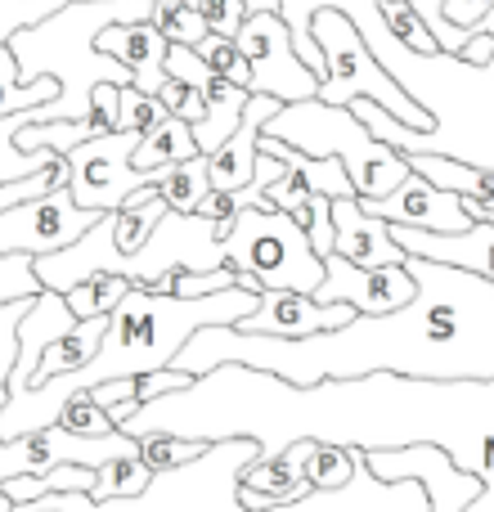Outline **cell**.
<instances>
[{
	"label": "cell",
	"mask_w": 494,
	"mask_h": 512,
	"mask_svg": "<svg viewBox=\"0 0 494 512\" xmlns=\"http://www.w3.org/2000/svg\"><path fill=\"white\" fill-rule=\"evenodd\" d=\"M117 432H171L185 441L247 436L274 454L292 441L342 445V450H409L436 445L459 472L481 481V495L463 512H494V378H324L292 387L247 364H216L189 387L140 405Z\"/></svg>",
	"instance_id": "6da1fadb"
},
{
	"label": "cell",
	"mask_w": 494,
	"mask_h": 512,
	"mask_svg": "<svg viewBox=\"0 0 494 512\" xmlns=\"http://www.w3.org/2000/svg\"><path fill=\"white\" fill-rule=\"evenodd\" d=\"M414 297L387 315H355L351 324L315 337H256L234 324L198 328L180 346L171 369L212 373L216 364H247L274 373L292 387H315L324 378H494V283L459 265L405 256Z\"/></svg>",
	"instance_id": "7a4b0ae2"
},
{
	"label": "cell",
	"mask_w": 494,
	"mask_h": 512,
	"mask_svg": "<svg viewBox=\"0 0 494 512\" xmlns=\"http://www.w3.org/2000/svg\"><path fill=\"white\" fill-rule=\"evenodd\" d=\"M256 297H261V292L225 288V292H212V297L185 301V297H158V292L131 283V292H126V297L117 301V310L108 315L99 351L90 355L81 369L45 378L41 387L9 391V400L0 405V441H14V436L54 427L63 400H68L72 391H90L113 378H140V373L171 369L180 346H185L198 328L243 324L256 310Z\"/></svg>",
	"instance_id": "3957f363"
},
{
	"label": "cell",
	"mask_w": 494,
	"mask_h": 512,
	"mask_svg": "<svg viewBox=\"0 0 494 512\" xmlns=\"http://www.w3.org/2000/svg\"><path fill=\"white\" fill-rule=\"evenodd\" d=\"M149 5L153 0H68L50 18L9 36V50L18 59V81H59V95L41 104V122H77L90 108V90L104 81L131 86V72L113 54L95 50V36L113 23L149 18Z\"/></svg>",
	"instance_id": "277c9868"
},
{
	"label": "cell",
	"mask_w": 494,
	"mask_h": 512,
	"mask_svg": "<svg viewBox=\"0 0 494 512\" xmlns=\"http://www.w3.org/2000/svg\"><path fill=\"white\" fill-rule=\"evenodd\" d=\"M261 135L292 144V149H301L306 158H337L360 198L391 194V189L409 176L405 153L382 144V140H373L369 126H364L346 104H324V99L283 104L279 113L261 126Z\"/></svg>",
	"instance_id": "5b68a950"
},
{
	"label": "cell",
	"mask_w": 494,
	"mask_h": 512,
	"mask_svg": "<svg viewBox=\"0 0 494 512\" xmlns=\"http://www.w3.org/2000/svg\"><path fill=\"white\" fill-rule=\"evenodd\" d=\"M221 252L225 265L239 270V288L247 292H315L324 279V256H315L306 230L265 198L234 216L230 234L221 239Z\"/></svg>",
	"instance_id": "8992f818"
},
{
	"label": "cell",
	"mask_w": 494,
	"mask_h": 512,
	"mask_svg": "<svg viewBox=\"0 0 494 512\" xmlns=\"http://www.w3.org/2000/svg\"><path fill=\"white\" fill-rule=\"evenodd\" d=\"M310 36H315L319 59H324L315 99H324V104L373 99V104L387 108L400 126H409V131H432L436 126V117L427 113V108L418 104V99L409 95V90L400 86L378 59H373V50L364 45V36L355 32V23L346 14H337V9H319L315 23H310Z\"/></svg>",
	"instance_id": "52a82bcc"
},
{
	"label": "cell",
	"mask_w": 494,
	"mask_h": 512,
	"mask_svg": "<svg viewBox=\"0 0 494 512\" xmlns=\"http://www.w3.org/2000/svg\"><path fill=\"white\" fill-rule=\"evenodd\" d=\"M135 144H140L135 131H113L63 153L72 203L86 207V212H117L135 194L153 189V171H135L131 162Z\"/></svg>",
	"instance_id": "ba28073f"
},
{
	"label": "cell",
	"mask_w": 494,
	"mask_h": 512,
	"mask_svg": "<svg viewBox=\"0 0 494 512\" xmlns=\"http://www.w3.org/2000/svg\"><path fill=\"white\" fill-rule=\"evenodd\" d=\"M247 72H252V95H274L279 104H297V99L319 95V77L301 63L292 32L279 14H247L234 32Z\"/></svg>",
	"instance_id": "9c48e42d"
},
{
	"label": "cell",
	"mask_w": 494,
	"mask_h": 512,
	"mask_svg": "<svg viewBox=\"0 0 494 512\" xmlns=\"http://www.w3.org/2000/svg\"><path fill=\"white\" fill-rule=\"evenodd\" d=\"M117 454H135V436H77L68 427H41V432L0 441V486L14 477H41L59 463H81V468H104Z\"/></svg>",
	"instance_id": "30bf717a"
},
{
	"label": "cell",
	"mask_w": 494,
	"mask_h": 512,
	"mask_svg": "<svg viewBox=\"0 0 494 512\" xmlns=\"http://www.w3.org/2000/svg\"><path fill=\"white\" fill-rule=\"evenodd\" d=\"M99 216L104 212H86V207L72 203L68 185H54L50 194L27 198V203L0 212V252H27V256L59 252L68 243H77Z\"/></svg>",
	"instance_id": "8fae6325"
},
{
	"label": "cell",
	"mask_w": 494,
	"mask_h": 512,
	"mask_svg": "<svg viewBox=\"0 0 494 512\" xmlns=\"http://www.w3.org/2000/svg\"><path fill=\"white\" fill-rule=\"evenodd\" d=\"M315 301H342L355 315H387L414 297V279L405 265H351L346 256H324V279L310 292Z\"/></svg>",
	"instance_id": "7c38bea8"
},
{
	"label": "cell",
	"mask_w": 494,
	"mask_h": 512,
	"mask_svg": "<svg viewBox=\"0 0 494 512\" xmlns=\"http://www.w3.org/2000/svg\"><path fill=\"white\" fill-rule=\"evenodd\" d=\"M360 207L369 216H382L387 225H409V230H432V234H459L472 225L468 207L459 194H445L432 180H423L414 167L391 194L382 198H360Z\"/></svg>",
	"instance_id": "4fadbf2b"
},
{
	"label": "cell",
	"mask_w": 494,
	"mask_h": 512,
	"mask_svg": "<svg viewBox=\"0 0 494 512\" xmlns=\"http://www.w3.org/2000/svg\"><path fill=\"white\" fill-rule=\"evenodd\" d=\"M355 310L342 306V301H315L310 292H279V288H265L256 297V310L243 319V333H256V337H315V333H328V328H342L351 324Z\"/></svg>",
	"instance_id": "5bb4252c"
},
{
	"label": "cell",
	"mask_w": 494,
	"mask_h": 512,
	"mask_svg": "<svg viewBox=\"0 0 494 512\" xmlns=\"http://www.w3.org/2000/svg\"><path fill=\"white\" fill-rule=\"evenodd\" d=\"M391 239L400 243L405 256H427L441 265H459L468 274L494 283V221H472L459 234H432V230H409V225H391Z\"/></svg>",
	"instance_id": "9a60e30c"
},
{
	"label": "cell",
	"mask_w": 494,
	"mask_h": 512,
	"mask_svg": "<svg viewBox=\"0 0 494 512\" xmlns=\"http://www.w3.org/2000/svg\"><path fill=\"white\" fill-rule=\"evenodd\" d=\"M279 99L274 95H252L239 117V126H234V135L221 144L216 153H207V180H212L216 194H234V189L252 185L256 180V140H261V126L270 122L274 113H279Z\"/></svg>",
	"instance_id": "2e32d148"
},
{
	"label": "cell",
	"mask_w": 494,
	"mask_h": 512,
	"mask_svg": "<svg viewBox=\"0 0 494 512\" xmlns=\"http://www.w3.org/2000/svg\"><path fill=\"white\" fill-rule=\"evenodd\" d=\"M310 445L315 441H292V445H283V450H274V454H256V459L243 468V477H239V504L261 512V508L292 504V499L310 495L306 477H301Z\"/></svg>",
	"instance_id": "e0dca14e"
},
{
	"label": "cell",
	"mask_w": 494,
	"mask_h": 512,
	"mask_svg": "<svg viewBox=\"0 0 494 512\" xmlns=\"http://www.w3.org/2000/svg\"><path fill=\"white\" fill-rule=\"evenodd\" d=\"M167 36L140 18V23H113L95 36L99 54H113L126 72H131V86L144 90V95H158L162 81H167Z\"/></svg>",
	"instance_id": "ac0fdd59"
},
{
	"label": "cell",
	"mask_w": 494,
	"mask_h": 512,
	"mask_svg": "<svg viewBox=\"0 0 494 512\" xmlns=\"http://www.w3.org/2000/svg\"><path fill=\"white\" fill-rule=\"evenodd\" d=\"M333 252L351 265H405V252L391 239V225L369 216L360 198H333Z\"/></svg>",
	"instance_id": "d6986e66"
},
{
	"label": "cell",
	"mask_w": 494,
	"mask_h": 512,
	"mask_svg": "<svg viewBox=\"0 0 494 512\" xmlns=\"http://www.w3.org/2000/svg\"><path fill=\"white\" fill-rule=\"evenodd\" d=\"M256 149L270 153V158H279L292 176H301V185H306L310 194L360 198V194H355V185H351V176H346V167L337 158H306L301 149H292V144H283V140H270V135H261V140H256Z\"/></svg>",
	"instance_id": "ffe728a7"
},
{
	"label": "cell",
	"mask_w": 494,
	"mask_h": 512,
	"mask_svg": "<svg viewBox=\"0 0 494 512\" xmlns=\"http://www.w3.org/2000/svg\"><path fill=\"white\" fill-rule=\"evenodd\" d=\"M104 328H108V315H99V319H77V324H72L63 337H54V342L41 351V360H36L32 387H41L45 378H59V373L81 369V364H86L90 355L99 351V337H104Z\"/></svg>",
	"instance_id": "44dd1931"
},
{
	"label": "cell",
	"mask_w": 494,
	"mask_h": 512,
	"mask_svg": "<svg viewBox=\"0 0 494 512\" xmlns=\"http://www.w3.org/2000/svg\"><path fill=\"white\" fill-rule=\"evenodd\" d=\"M153 194L171 207V212H198L207 194H212V180H207V158L194 153L185 162H171V167L153 171Z\"/></svg>",
	"instance_id": "7402d4cb"
},
{
	"label": "cell",
	"mask_w": 494,
	"mask_h": 512,
	"mask_svg": "<svg viewBox=\"0 0 494 512\" xmlns=\"http://www.w3.org/2000/svg\"><path fill=\"white\" fill-rule=\"evenodd\" d=\"M194 153H198L194 126L180 122V117H167V122L153 126L149 135H140L131 162H135V171H162V167H171V162L194 158Z\"/></svg>",
	"instance_id": "603a6c76"
},
{
	"label": "cell",
	"mask_w": 494,
	"mask_h": 512,
	"mask_svg": "<svg viewBox=\"0 0 494 512\" xmlns=\"http://www.w3.org/2000/svg\"><path fill=\"white\" fill-rule=\"evenodd\" d=\"M32 122H41V104L23 108V113H5V117H0V185H5V180L36 176V171H45L50 162L63 158V153H50V149H36V153L18 149L14 135L23 131V126H32Z\"/></svg>",
	"instance_id": "cb8c5ba5"
},
{
	"label": "cell",
	"mask_w": 494,
	"mask_h": 512,
	"mask_svg": "<svg viewBox=\"0 0 494 512\" xmlns=\"http://www.w3.org/2000/svg\"><path fill=\"white\" fill-rule=\"evenodd\" d=\"M131 292V283L122 279V274H86V279H77L68 292H63V301H68V310L77 319H99V315H113L117 301Z\"/></svg>",
	"instance_id": "d4e9b609"
},
{
	"label": "cell",
	"mask_w": 494,
	"mask_h": 512,
	"mask_svg": "<svg viewBox=\"0 0 494 512\" xmlns=\"http://www.w3.org/2000/svg\"><path fill=\"white\" fill-rule=\"evenodd\" d=\"M225 288H239V270L221 265V270H167L149 283V292L158 297H212V292H225Z\"/></svg>",
	"instance_id": "484cf974"
},
{
	"label": "cell",
	"mask_w": 494,
	"mask_h": 512,
	"mask_svg": "<svg viewBox=\"0 0 494 512\" xmlns=\"http://www.w3.org/2000/svg\"><path fill=\"white\" fill-rule=\"evenodd\" d=\"M149 477L153 472L140 463V454H117L104 468H95V490H90V499H95V504H104V499H131L149 486Z\"/></svg>",
	"instance_id": "4316f807"
},
{
	"label": "cell",
	"mask_w": 494,
	"mask_h": 512,
	"mask_svg": "<svg viewBox=\"0 0 494 512\" xmlns=\"http://www.w3.org/2000/svg\"><path fill=\"white\" fill-rule=\"evenodd\" d=\"M355 463H360V454L355 450H342V445H310L306 454V468H301V477H306L310 490H337L346 486V481L355 477Z\"/></svg>",
	"instance_id": "83f0119b"
},
{
	"label": "cell",
	"mask_w": 494,
	"mask_h": 512,
	"mask_svg": "<svg viewBox=\"0 0 494 512\" xmlns=\"http://www.w3.org/2000/svg\"><path fill=\"white\" fill-rule=\"evenodd\" d=\"M149 23L167 36L171 45H198L207 36V23L189 0H153L149 5Z\"/></svg>",
	"instance_id": "f1b7e54d"
},
{
	"label": "cell",
	"mask_w": 494,
	"mask_h": 512,
	"mask_svg": "<svg viewBox=\"0 0 494 512\" xmlns=\"http://www.w3.org/2000/svg\"><path fill=\"white\" fill-rule=\"evenodd\" d=\"M378 14H382V23H387V32L396 36L405 50H414V54H441V45H436V36L427 32V23L414 14V5L409 0H378Z\"/></svg>",
	"instance_id": "f546056e"
},
{
	"label": "cell",
	"mask_w": 494,
	"mask_h": 512,
	"mask_svg": "<svg viewBox=\"0 0 494 512\" xmlns=\"http://www.w3.org/2000/svg\"><path fill=\"white\" fill-rule=\"evenodd\" d=\"M207 441H185V436H171V432H149V436H135V454L149 472H171L180 463H189L194 454H203Z\"/></svg>",
	"instance_id": "4dcf8cb0"
},
{
	"label": "cell",
	"mask_w": 494,
	"mask_h": 512,
	"mask_svg": "<svg viewBox=\"0 0 494 512\" xmlns=\"http://www.w3.org/2000/svg\"><path fill=\"white\" fill-rule=\"evenodd\" d=\"M194 54L207 63L212 72H221L225 81H234V86H252V72H247V59H243V50H239V41L234 36H221V32H207L203 41L194 45Z\"/></svg>",
	"instance_id": "1f68e13d"
},
{
	"label": "cell",
	"mask_w": 494,
	"mask_h": 512,
	"mask_svg": "<svg viewBox=\"0 0 494 512\" xmlns=\"http://www.w3.org/2000/svg\"><path fill=\"white\" fill-rule=\"evenodd\" d=\"M59 427H68V432H77V436H113L117 432L113 418L95 405V396H90V391H72V396L63 400Z\"/></svg>",
	"instance_id": "d6a6232c"
},
{
	"label": "cell",
	"mask_w": 494,
	"mask_h": 512,
	"mask_svg": "<svg viewBox=\"0 0 494 512\" xmlns=\"http://www.w3.org/2000/svg\"><path fill=\"white\" fill-rule=\"evenodd\" d=\"M167 104L158 95H144L135 86H122V113H117V131H135V135H149L153 126L167 122Z\"/></svg>",
	"instance_id": "836d02e7"
},
{
	"label": "cell",
	"mask_w": 494,
	"mask_h": 512,
	"mask_svg": "<svg viewBox=\"0 0 494 512\" xmlns=\"http://www.w3.org/2000/svg\"><path fill=\"white\" fill-rule=\"evenodd\" d=\"M41 279H36V256L27 252H0V306L18 297H36Z\"/></svg>",
	"instance_id": "e575fe53"
},
{
	"label": "cell",
	"mask_w": 494,
	"mask_h": 512,
	"mask_svg": "<svg viewBox=\"0 0 494 512\" xmlns=\"http://www.w3.org/2000/svg\"><path fill=\"white\" fill-rule=\"evenodd\" d=\"M27 306H32V297H18L0 306V405L9 400V373H14V360H18V319L27 315Z\"/></svg>",
	"instance_id": "d590c367"
},
{
	"label": "cell",
	"mask_w": 494,
	"mask_h": 512,
	"mask_svg": "<svg viewBox=\"0 0 494 512\" xmlns=\"http://www.w3.org/2000/svg\"><path fill=\"white\" fill-rule=\"evenodd\" d=\"M333 198H324V194H310L306 198V207H301L292 221L306 230V239H310V248H315V256H328L333 252Z\"/></svg>",
	"instance_id": "8d00e7d4"
},
{
	"label": "cell",
	"mask_w": 494,
	"mask_h": 512,
	"mask_svg": "<svg viewBox=\"0 0 494 512\" xmlns=\"http://www.w3.org/2000/svg\"><path fill=\"white\" fill-rule=\"evenodd\" d=\"M59 5H68V0H0V45H9V36L23 27L50 18Z\"/></svg>",
	"instance_id": "74e56055"
},
{
	"label": "cell",
	"mask_w": 494,
	"mask_h": 512,
	"mask_svg": "<svg viewBox=\"0 0 494 512\" xmlns=\"http://www.w3.org/2000/svg\"><path fill=\"white\" fill-rule=\"evenodd\" d=\"M158 99L167 104L171 117H180V122H189V126H198V122H203V113H207V104H203V95H198V86H189V81H176V77L162 81Z\"/></svg>",
	"instance_id": "f35d334b"
},
{
	"label": "cell",
	"mask_w": 494,
	"mask_h": 512,
	"mask_svg": "<svg viewBox=\"0 0 494 512\" xmlns=\"http://www.w3.org/2000/svg\"><path fill=\"white\" fill-rule=\"evenodd\" d=\"M189 5L203 14L207 32H221V36H234V32H239V23L247 18L243 0H189Z\"/></svg>",
	"instance_id": "ab89813d"
},
{
	"label": "cell",
	"mask_w": 494,
	"mask_h": 512,
	"mask_svg": "<svg viewBox=\"0 0 494 512\" xmlns=\"http://www.w3.org/2000/svg\"><path fill=\"white\" fill-rule=\"evenodd\" d=\"M189 373H180V369H158V373H140L135 378V400L140 405H149V400H158V396H167V391H180V387H189Z\"/></svg>",
	"instance_id": "60d3db41"
},
{
	"label": "cell",
	"mask_w": 494,
	"mask_h": 512,
	"mask_svg": "<svg viewBox=\"0 0 494 512\" xmlns=\"http://www.w3.org/2000/svg\"><path fill=\"white\" fill-rule=\"evenodd\" d=\"M494 5V0H445L441 5V18L450 27H459V32H472V27L486 18V9Z\"/></svg>",
	"instance_id": "b9f144b4"
},
{
	"label": "cell",
	"mask_w": 494,
	"mask_h": 512,
	"mask_svg": "<svg viewBox=\"0 0 494 512\" xmlns=\"http://www.w3.org/2000/svg\"><path fill=\"white\" fill-rule=\"evenodd\" d=\"M247 14H279V0H243Z\"/></svg>",
	"instance_id": "7bdbcfd3"
},
{
	"label": "cell",
	"mask_w": 494,
	"mask_h": 512,
	"mask_svg": "<svg viewBox=\"0 0 494 512\" xmlns=\"http://www.w3.org/2000/svg\"><path fill=\"white\" fill-rule=\"evenodd\" d=\"M0 512H45V508H32V504H23V508H18L14 499H9L5 490H0Z\"/></svg>",
	"instance_id": "ee69618b"
}]
</instances>
